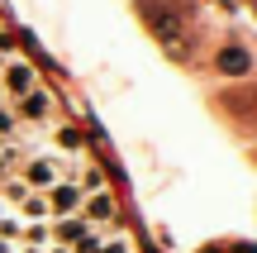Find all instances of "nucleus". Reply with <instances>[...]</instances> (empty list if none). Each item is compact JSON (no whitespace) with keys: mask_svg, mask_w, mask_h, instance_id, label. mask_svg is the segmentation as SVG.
<instances>
[{"mask_svg":"<svg viewBox=\"0 0 257 253\" xmlns=\"http://www.w3.org/2000/svg\"><path fill=\"white\" fill-rule=\"evenodd\" d=\"M34 86H38L34 62H24V57H5V67H0V91H5V101H19V96L34 91Z\"/></svg>","mask_w":257,"mask_h":253,"instance_id":"f257e3e1","label":"nucleus"},{"mask_svg":"<svg viewBox=\"0 0 257 253\" xmlns=\"http://www.w3.org/2000/svg\"><path fill=\"white\" fill-rule=\"evenodd\" d=\"M10 110H15L19 124H48L53 120V96H48L43 86H34V91H24L19 101H10Z\"/></svg>","mask_w":257,"mask_h":253,"instance_id":"f03ea898","label":"nucleus"},{"mask_svg":"<svg viewBox=\"0 0 257 253\" xmlns=\"http://www.w3.org/2000/svg\"><path fill=\"white\" fill-rule=\"evenodd\" d=\"M19 182H24L29 191H48L53 182H62V158H57V153H38V158H29Z\"/></svg>","mask_w":257,"mask_h":253,"instance_id":"7ed1b4c3","label":"nucleus"},{"mask_svg":"<svg viewBox=\"0 0 257 253\" xmlns=\"http://www.w3.org/2000/svg\"><path fill=\"white\" fill-rule=\"evenodd\" d=\"M43 196H48V215L53 220H67V215L81 210V187H76V182H53Z\"/></svg>","mask_w":257,"mask_h":253,"instance_id":"20e7f679","label":"nucleus"},{"mask_svg":"<svg viewBox=\"0 0 257 253\" xmlns=\"http://www.w3.org/2000/svg\"><path fill=\"white\" fill-rule=\"evenodd\" d=\"M81 220L86 225H100V229H110L114 225V196L110 191H91V196H81Z\"/></svg>","mask_w":257,"mask_h":253,"instance_id":"39448f33","label":"nucleus"},{"mask_svg":"<svg viewBox=\"0 0 257 253\" xmlns=\"http://www.w3.org/2000/svg\"><path fill=\"white\" fill-rule=\"evenodd\" d=\"M86 229H91V225H86L81 215H67V220H53V239H57V244H76V239H81Z\"/></svg>","mask_w":257,"mask_h":253,"instance_id":"423d86ee","label":"nucleus"},{"mask_svg":"<svg viewBox=\"0 0 257 253\" xmlns=\"http://www.w3.org/2000/svg\"><path fill=\"white\" fill-rule=\"evenodd\" d=\"M19 220H24V225H29V220H48V196H43V191H24V201H19Z\"/></svg>","mask_w":257,"mask_h":253,"instance_id":"0eeeda50","label":"nucleus"},{"mask_svg":"<svg viewBox=\"0 0 257 253\" xmlns=\"http://www.w3.org/2000/svg\"><path fill=\"white\" fill-rule=\"evenodd\" d=\"M19 239H24V248H48V244H53V225H43V220H29V225L19 229Z\"/></svg>","mask_w":257,"mask_h":253,"instance_id":"6e6552de","label":"nucleus"},{"mask_svg":"<svg viewBox=\"0 0 257 253\" xmlns=\"http://www.w3.org/2000/svg\"><path fill=\"white\" fill-rule=\"evenodd\" d=\"M19 134V120H15V110L10 105H0V139H15Z\"/></svg>","mask_w":257,"mask_h":253,"instance_id":"1a4fd4ad","label":"nucleus"},{"mask_svg":"<svg viewBox=\"0 0 257 253\" xmlns=\"http://www.w3.org/2000/svg\"><path fill=\"white\" fill-rule=\"evenodd\" d=\"M19 229H24V220H19V215H0V239H5V244H10V239H19Z\"/></svg>","mask_w":257,"mask_h":253,"instance_id":"9d476101","label":"nucleus"},{"mask_svg":"<svg viewBox=\"0 0 257 253\" xmlns=\"http://www.w3.org/2000/svg\"><path fill=\"white\" fill-rule=\"evenodd\" d=\"M100 239H105L100 229H86V234L76 239V248H72V253H95V248H100Z\"/></svg>","mask_w":257,"mask_h":253,"instance_id":"9b49d317","label":"nucleus"},{"mask_svg":"<svg viewBox=\"0 0 257 253\" xmlns=\"http://www.w3.org/2000/svg\"><path fill=\"white\" fill-rule=\"evenodd\" d=\"M95 253H134V248H128V239L110 234V239H100V248H95Z\"/></svg>","mask_w":257,"mask_h":253,"instance_id":"f8f14e48","label":"nucleus"},{"mask_svg":"<svg viewBox=\"0 0 257 253\" xmlns=\"http://www.w3.org/2000/svg\"><path fill=\"white\" fill-rule=\"evenodd\" d=\"M57 139H62V148H67V153H81V134H76V129H62Z\"/></svg>","mask_w":257,"mask_h":253,"instance_id":"ddd939ff","label":"nucleus"},{"mask_svg":"<svg viewBox=\"0 0 257 253\" xmlns=\"http://www.w3.org/2000/svg\"><path fill=\"white\" fill-rule=\"evenodd\" d=\"M24 253H48V248H24Z\"/></svg>","mask_w":257,"mask_h":253,"instance_id":"4468645a","label":"nucleus"},{"mask_svg":"<svg viewBox=\"0 0 257 253\" xmlns=\"http://www.w3.org/2000/svg\"><path fill=\"white\" fill-rule=\"evenodd\" d=\"M0 67H5V48H0Z\"/></svg>","mask_w":257,"mask_h":253,"instance_id":"2eb2a0df","label":"nucleus"},{"mask_svg":"<svg viewBox=\"0 0 257 253\" xmlns=\"http://www.w3.org/2000/svg\"><path fill=\"white\" fill-rule=\"evenodd\" d=\"M0 215H5V201H0Z\"/></svg>","mask_w":257,"mask_h":253,"instance_id":"dca6fc26","label":"nucleus"}]
</instances>
